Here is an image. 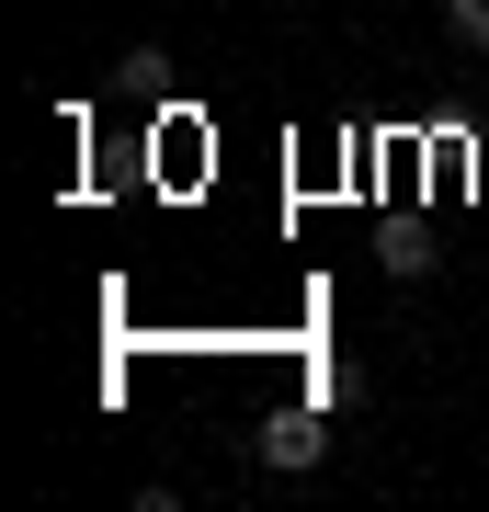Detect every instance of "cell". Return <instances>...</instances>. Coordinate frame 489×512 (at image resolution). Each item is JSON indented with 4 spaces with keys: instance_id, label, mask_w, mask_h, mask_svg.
<instances>
[{
    "instance_id": "2",
    "label": "cell",
    "mask_w": 489,
    "mask_h": 512,
    "mask_svg": "<svg viewBox=\"0 0 489 512\" xmlns=\"http://www.w3.org/2000/svg\"><path fill=\"white\" fill-rule=\"evenodd\" d=\"M444 23H455V46H489V0H444Z\"/></svg>"
},
{
    "instance_id": "1",
    "label": "cell",
    "mask_w": 489,
    "mask_h": 512,
    "mask_svg": "<svg viewBox=\"0 0 489 512\" xmlns=\"http://www.w3.org/2000/svg\"><path fill=\"white\" fill-rule=\"evenodd\" d=\"M251 444H262V467H273V478H308V467L330 456V421H319V410H273Z\"/></svg>"
}]
</instances>
